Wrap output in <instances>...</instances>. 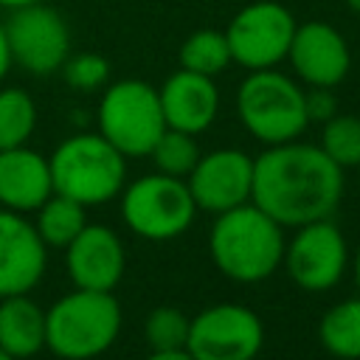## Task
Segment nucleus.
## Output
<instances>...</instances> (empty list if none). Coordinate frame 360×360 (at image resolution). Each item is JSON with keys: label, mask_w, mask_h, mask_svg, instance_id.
Returning <instances> with one entry per match:
<instances>
[{"label": "nucleus", "mask_w": 360, "mask_h": 360, "mask_svg": "<svg viewBox=\"0 0 360 360\" xmlns=\"http://www.w3.org/2000/svg\"><path fill=\"white\" fill-rule=\"evenodd\" d=\"M343 197V169L318 146L287 141L253 158L250 202L281 228L329 219Z\"/></svg>", "instance_id": "obj_1"}, {"label": "nucleus", "mask_w": 360, "mask_h": 360, "mask_svg": "<svg viewBox=\"0 0 360 360\" xmlns=\"http://www.w3.org/2000/svg\"><path fill=\"white\" fill-rule=\"evenodd\" d=\"M284 228L253 202L217 214L208 233V250L217 270L239 284L270 278L284 262Z\"/></svg>", "instance_id": "obj_2"}, {"label": "nucleus", "mask_w": 360, "mask_h": 360, "mask_svg": "<svg viewBox=\"0 0 360 360\" xmlns=\"http://www.w3.org/2000/svg\"><path fill=\"white\" fill-rule=\"evenodd\" d=\"M121 321L112 292L76 287L45 309V346L62 360H93L118 340Z\"/></svg>", "instance_id": "obj_3"}, {"label": "nucleus", "mask_w": 360, "mask_h": 360, "mask_svg": "<svg viewBox=\"0 0 360 360\" xmlns=\"http://www.w3.org/2000/svg\"><path fill=\"white\" fill-rule=\"evenodd\" d=\"M48 163L53 191L82 202L84 208L104 205L124 191L127 158L101 132L65 138Z\"/></svg>", "instance_id": "obj_4"}, {"label": "nucleus", "mask_w": 360, "mask_h": 360, "mask_svg": "<svg viewBox=\"0 0 360 360\" xmlns=\"http://www.w3.org/2000/svg\"><path fill=\"white\" fill-rule=\"evenodd\" d=\"M236 112L245 129L267 146L295 141L309 124L304 87L276 68L248 73L236 93Z\"/></svg>", "instance_id": "obj_5"}, {"label": "nucleus", "mask_w": 360, "mask_h": 360, "mask_svg": "<svg viewBox=\"0 0 360 360\" xmlns=\"http://www.w3.org/2000/svg\"><path fill=\"white\" fill-rule=\"evenodd\" d=\"M194 217L197 205L183 177L152 172L121 191V219L141 239H174L191 228Z\"/></svg>", "instance_id": "obj_6"}, {"label": "nucleus", "mask_w": 360, "mask_h": 360, "mask_svg": "<svg viewBox=\"0 0 360 360\" xmlns=\"http://www.w3.org/2000/svg\"><path fill=\"white\" fill-rule=\"evenodd\" d=\"M163 129L166 118L160 110V96L152 84L141 79L107 84L98 101V132L124 158H149Z\"/></svg>", "instance_id": "obj_7"}, {"label": "nucleus", "mask_w": 360, "mask_h": 360, "mask_svg": "<svg viewBox=\"0 0 360 360\" xmlns=\"http://www.w3.org/2000/svg\"><path fill=\"white\" fill-rule=\"evenodd\" d=\"M264 343L262 318L245 304H214L191 318L186 352L194 360H256Z\"/></svg>", "instance_id": "obj_8"}, {"label": "nucleus", "mask_w": 360, "mask_h": 360, "mask_svg": "<svg viewBox=\"0 0 360 360\" xmlns=\"http://www.w3.org/2000/svg\"><path fill=\"white\" fill-rule=\"evenodd\" d=\"M295 25L298 22L290 8L276 0H256L239 8L225 28L231 59L248 70L276 68L281 59H287Z\"/></svg>", "instance_id": "obj_9"}, {"label": "nucleus", "mask_w": 360, "mask_h": 360, "mask_svg": "<svg viewBox=\"0 0 360 360\" xmlns=\"http://www.w3.org/2000/svg\"><path fill=\"white\" fill-rule=\"evenodd\" d=\"M11 48V62L34 76H48L65 65L70 56V31L62 14L51 6L28 3L11 8L3 22Z\"/></svg>", "instance_id": "obj_10"}, {"label": "nucleus", "mask_w": 360, "mask_h": 360, "mask_svg": "<svg viewBox=\"0 0 360 360\" xmlns=\"http://www.w3.org/2000/svg\"><path fill=\"white\" fill-rule=\"evenodd\" d=\"M295 287L307 292L332 290L349 264V245L332 219H315L295 228V236L284 248L281 262Z\"/></svg>", "instance_id": "obj_11"}, {"label": "nucleus", "mask_w": 360, "mask_h": 360, "mask_svg": "<svg viewBox=\"0 0 360 360\" xmlns=\"http://www.w3.org/2000/svg\"><path fill=\"white\" fill-rule=\"evenodd\" d=\"M197 211L225 214L250 202L253 194V158L242 149H214L200 155L186 177Z\"/></svg>", "instance_id": "obj_12"}, {"label": "nucleus", "mask_w": 360, "mask_h": 360, "mask_svg": "<svg viewBox=\"0 0 360 360\" xmlns=\"http://www.w3.org/2000/svg\"><path fill=\"white\" fill-rule=\"evenodd\" d=\"M48 267V245L37 225L17 211L0 208V298L31 292Z\"/></svg>", "instance_id": "obj_13"}, {"label": "nucleus", "mask_w": 360, "mask_h": 360, "mask_svg": "<svg viewBox=\"0 0 360 360\" xmlns=\"http://www.w3.org/2000/svg\"><path fill=\"white\" fill-rule=\"evenodd\" d=\"M287 59L307 87H338L352 68V53L343 34L321 20L295 25Z\"/></svg>", "instance_id": "obj_14"}, {"label": "nucleus", "mask_w": 360, "mask_h": 360, "mask_svg": "<svg viewBox=\"0 0 360 360\" xmlns=\"http://www.w3.org/2000/svg\"><path fill=\"white\" fill-rule=\"evenodd\" d=\"M65 270L79 290L112 292L127 270V253L118 233L107 225H84L65 248Z\"/></svg>", "instance_id": "obj_15"}, {"label": "nucleus", "mask_w": 360, "mask_h": 360, "mask_svg": "<svg viewBox=\"0 0 360 360\" xmlns=\"http://www.w3.org/2000/svg\"><path fill=\"white\" fill-rule=\"evenodd\" d=\"M158 96H160L166 127L188 132V135L205 132L219 112V90L214 79L202 73H191L186 68L174 70L163 82Z\"/></svg>", "instance_id": "obj_16"}, {"label": "nucleus", "mask_w": 360, "mask_h": 360, "mask_svg": "<svg viewBox=\"0 0 360 360\" xmlns=\"http://www.w3.org/2000/svg\"><path fill=\"white\" fill-rule=\"evenodd\" d=\"M53 194L51 163L42 152L22 146L0 149V208L28 214Z\"/></svg>", "instance_id": "obj_17"}, {"label": "nucleus", "mask_w": 360, "mask_h": 360, "mask_svg": "<svg viewBox=\"0 0 360 360\" xmlns=\"http://www.w3.org/2000/svg\"><path fill=\"white\" fill-rule=\"evenodd\" d=\"M0 349L14 360L45 349V309L28 292L0 298Z\"/></svg>", "instance_id": "obj_18"}, {"label": "nucleus", "mask_w": 360, "mask_h": 360, "mask_svg": "<svg viewBox=\"0 0 360 360\" xmlns=\"http://www.w3.org/2000/svg\"><path fill=\"white\" fill-rule=\"evenodd\" d=\"M321 346L340 360H360V295L329 307L318 323Z\"/></svg>", "instance_id": "obj_19"}, {"label": "nucleus", "mask_w": 360, "mask_h": 360, "mask_svg": "<svg viewBox=\"0 0 360 360\" xmlns=\"http://www.w3.org/2000/svg\"><path fill=\"white\" fill-rule=\"evenodd\" d=\"M37 233L48 248H68L73 236L87 225V208L65 194H51L37 211Z\"/></svg>", "instance_id": "obj_20"}, {"label": "nucleus", "mask_w": 360, "mask_h": 360, "mask_svg": "<svg viewBox=\"0 0 360 360\" xmlns=\"http://www.w3.org/2000/svg\"><path fill=\"white\" fill-rule=\"evenodd\" d=\"M231 45L225 31L217 28H200L180 45V68L202 76H217L231 65Z\"/></svg>", "instance_id": "obj_21"}, {"label": "nucleus", "mask_w": 360, "mask_h": 360, "mask_svg": "<svg viewBox=\"0 0 360 360\" xmlns=\"http://www.w3.org/2000/svg\"><path fill=\"white\" fill-rule=\"evenodd\" d=\"M37 129V104L22 87L0 90V149L22 146Z\"/></svg>", "instance_id": "obj_22"}, {"label": "nucleus", "mask_w": 360, "mask_h": 360, "mask_svg": "<svg viewBox=\"0 0 360 360\" xmlns=\"http://www.w3.org/2000/svg\"><path fill=\"white\" fill-rule=\"evenodd\" d=\"M149 158H152V163H155L158 172L172 174V177H183V180H186L188 172L194 169V163L200 160V146H197L194 135L166 127L163 135L155 141Z\"/></svg>", "instance_id": "obj_23"}, {"label": "nucleus", "mask_w": 360, "mask_h": 360, "mask_svg": "<svg viewBox=\"0 0 360 360\" xmlns=\"http://www.w3.org/2000/svg\"><path fill=\"white\" fill-rule=\"evenodd\" d=\"M318 146L340 169H357V163H360V115L335 112L329 121H323Z\"/></svg>", "instance_id": "obj_24"}, {"label": "nucleus", "mask_w": 360, "mask_h": 360, "mask_svg": "<svg viewBox=\"0 0 360 360\" xmlns=\"http://www.w3.org/2000/svg\"><path fill=\"white\" fill-rule=\"evenodd\" d=\"M188 326L191 318L180 309V307H155L146 315L143 323V338L149 343L152 352H172V349H186L188 340Z\"/></svg>", "instance_id": "obj_25"}, {"label": "nucleus", "mask_w": 360, "mask_h": 360, "mask_svg": "<svg viewBox=\"0 0 360 360\" xmlns=\"http://www.w3.org/2000/svg\"><path fill=\"white\" fill-rule=\"evenodd\" d=\"M62 76H65L68 87L82 90V93H93V90H98V87L107 84V79H110V62L101 53H93V51L73 53V56L65 59Z\"/></svg>", "instance_id": "obj_26"}, {"label": "nucleus", "mask_w": 360, "mask_h": 360, "mask_svg": "<svg viewBox=\"0 0 360 360\" xmlns=\"http://www.w3.org/2000/svg\"><path fill=\"white\" fill-rule=\"evenodd\" d=\"M304 101H307V118L309 121H329L338 112V98L332 93V87H309L304 90Z\"/></svg>", "instance_id": "obj_27"}, {"label": "nucleus", "mask_w": 360, "mask_h": 360, "mask_svg": "<svg viewBox=\"0 0 360 360\" xmlns=\"http://www.w3.org/2000/svg\"><path fill=\"white\" fill-rule=\"evenodd\" d=\"M11 48H8V39H6V28H3V22H0V82L8 76V70H11Z\"/></svg>", "instance_id": "obj_28"}, {"label": "nucleus", "mask_w": 360, "mask_h": 360, "mask_svg": "<svg viewBox=\"0 0 360 360\" xmlns=\"http://www.w3.org/2000/svg\"><path fill=\"white\" fill-rule=\"evenodd\" d=\"M143 360H194L186 349H172V352H152L149 357H143Z\"/></svg>", "instance_id": "obj_29"}, {"label": "nucleus", "mask_w": 360, "mask_h": 360, "mask_svg": "<svg viewBox=\"0 0 360 360\" xmlns=\"http://www.w3.org/2000/svg\"><path fill=\"white\" fill-rule=\"evenodd\" d=\"M354 284H357V292H360V239H357V248H354Z\"/></svg>", "instance_id": "obj_30"}, {"label": "nucleus", "mask_w": 360, "mask_h": 360, "mask_svg": "<svg viewBox=\"0 0 360 360\" xmlns=\"http://www.w3.org/2000/svg\"><path fill=\"white\" fill-rule=\"evenodd\" d=\"M28 3H37V0H0V6L8 8V11L11 8H20V6H28Z\"/></svg>", "instance_id": "obj_31"}, {"label": "nucleus", "mask_w": 360, "mask_h": 360, "mask_svg": "<svg viewBox=\"0 0 360 360\" xmlns=\"http://www.w3.org/2000/svg\"><path fill=\"white\" fill-rule=\"evenodd\" d=\"M346 6H349L354 14H360V0H346Z\"/></svg>", "instance_id": "obj_32"}, {"label": "nucleus", "mask_w": 360, "mask_h": 360, "mask_svg": "<svg viewBox=\"0 0 360 360\" xmlns=\"http://www.w3.org/2000/svg\"><path fill=\"white\" fill-rule=\"evenodd\" d=\"M0 360H14V357H11L8 352H3V349H0Z\"/></svg>", "instance_id": "obj_33"}, {"label": "nucleus", "mask_w": 360, "mask_h": 360, "mask_svg": "<svg viewBox=\"0 0 360 360\" xmlns=\"http://www.w3.org/2000/svg\"><path fill=\"white\" fill-rule=\"evenodd\" d=\"M357 191H360V163H357Z\"/></svg>", "instance_id": "obj_34"}]
</instances>
